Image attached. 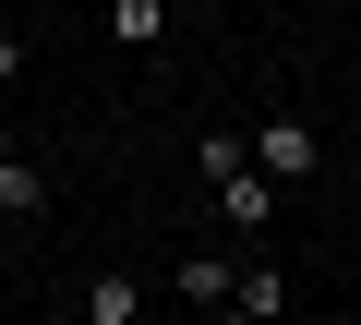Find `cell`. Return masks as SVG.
I'll return each instance as SVG.
<instances>
[{
  "label": "cell",
  "instance_id": "cell-7",
  "mask_svg": "<svg viewBox=\"0 0 361 325\" xmlns=\"http://www.w3.org/2000/svg\"><path fill=\"white\" fill-rule=\"evenodd\" d=\"M133 313H145L133 277H97V289H85V325H133Z\"/></svg>",
  "mask_w": 361,
  "mask_h": 325
},
{
  "label": "cell",
  "instance_id": "cell-4",
  "mask_svg": "<svg viewBox=\"0 0 361 325\" xmlns=\"http://www.w3.org/2000/svg\"><path fill=\"white\" fill-rule=\"evenodd\" d=\"M0 217H13V229H25V217H49V169H37L25 145L0 157Z\"/></svg>",
  "mask_w": 361,
  "mask_h": 325
},
{
  "label": "cell",
  "instance_id": "cell-5",
  "mask_svg": "<svg viewBox=\"0 0 361 325\" xmlns=\"http://www.w3.org/2000/svg\"><path fill=\"white\" fill-rule=\"evenodd\" d=\"M229 313H253V325L289 313V277H277V265H241V277H229Z\"/></svg>",
  "mask_w": 361,
  "mask_h": 325
},
{
  "label": "cell",
  "instance_id": "cell-6",
  "mask_svg": "<svg viewBox=\"0 0 361 325\" xmlns=\"http://www.w3.org/2000/svg\"><path fill=\"white\" fill-rule=\"evenodd\" d=\"M109 37H121V49H157V37H169V0H109Z\"/></svg>",
  "mask_w": 361,
  "mask_h": 325
},
{
  "label": "cell",
  "instance_id": "cell-3",
  "mask_svg": "<svg viewBox=\"0 0 361 325\" xmlns=\"http://www.w3.org/2000/svg\"><path fill=\"white\" fill-rule=\"evenodd\" d=\"M229 277H241V265H229V253H205V241H180V265H169V289L193 301V313H229Z\"/></svg>",
  "mask_w": 361,
  "mask_h": 325
},
{
  "label": "cell",
  "instance_id": "cell-11",
  "mask_svg": "<svg viewBox=\"0 0 361 325\" xmlns=\"http://www.w3.org/2000/svg\"><path fill=\"white\" fill-rule=\"evenodd\" d=\"M169 13H193V0H169Z\"/></svg>",
  "mask_w": 361,
  "mask_h": 325
},
{
  "label": "cell",
  "instance_id": "cell-9",
  "mask_svg": "<svg viewBox=\"0 0 361 325\" xmlns=\"http://www.w3.org/2000/svg\"><path fill=\"white\" fill-rule=\"evenodd\" d=\"M13 145H25V133H13V121H0V157H13Z\"/></svg>",
  "mask_w": 361,
  "mask_h": 325
},
{
  "label": "cell",
  "instance_id": "cell-2",
  "mask_svg": "<svg viewBox=\"0 0 361 325\" xmlns=\"http://www.w3.org/2000/svg\"><path fill=\"white\" fill-rule=\"evenodd\" d=\"M253 169H265L277 193H301V181L325 169V133H313V121H265V133H253Z\"/></svg>",
  "mask_w": 361,
  "mask_h": 325
},
{
  "label": "cell",
  "instance_id": "cell-8",
  "mask_svg": "<svg viewBox=\"0 0 361 325\" xmlns=\"http://www.w3.org/2000/svg\"><path fill=\"white\" fill-rule=\"evenodd\" d=\"M13 85H25V37L0 25V97H13Z\"/></svg>",
  "mask_w": 361,
  "mask_h": 325
},
{
  "label": "cell",
  "instance_id": "cell-10",
  "mask_svg": "<svg viewBox=\"0 0 361 325\" xmlns=\"http://www.w3.org/2000/svg\"><path fill=\"white\" fill-rule=\"evenodd\" d=\"M0 13H37V0H0Z\"/></svg>",
  "mask_w": 361,
  "mask_h": 325
},
{
  "label": "cell",
  "instance_id": "cell-1",
  "mask_svg": "<svg viewBox=\"0 0 361 325\" xmlns=\"http://www.w3.org/2000/svg\"><path fill=\"white\" fill-rule=\"evenodd\" d=\"M193 169H205V193H217V229H241V241L277 229V181L253 169V133H205V145H193Z\"/></svg>",
  "mask_w": 361,
  "mask_h": 325
}]
</instances>
